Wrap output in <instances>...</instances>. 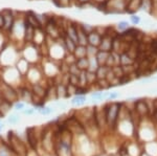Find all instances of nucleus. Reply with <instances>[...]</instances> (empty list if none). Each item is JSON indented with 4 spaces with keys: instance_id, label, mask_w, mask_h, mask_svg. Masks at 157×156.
<instances>
[{
    "instance_id": "f257e3e1",
    "label": "nucleus",
    "mask_w": 157,
    "mask_h": 156,
    "mask_svg": "<svg viewBox=\"0 0 157 156\" xmlns=\"http://www.w3.org/2000/svg\"><path fill=\"white\" fill-rule=\"evenodd\" d=\"M121 104L120 103H110L107 106L104 108V112H105V117L106 122L109 125H114L115 122L118 119V115H120Z\"/></svg>"
},
{
    "instance_id": "f03ea898",
    "label": "nucleus",
    "mask_w": 157,
    "mask_h": 156,
    "mask_svg": "<svg viewBox=\"0 0 157 156\" xmlns=\"http://www.w3.org/2000/svg\"><path fill=\"white\" fill-rule=\"evenodd\" d=\"M2 14H3L4 17V25H3V29L2 31L10 32L13 27V25L15 23V20H16V17L15 15L13 14L12 10H4V11H1Z\"/></svg>"
},
{
    "instance_id": "7ed1b4c3",
    "label": "nucleus",
    "mask_w": 157,
    "mask_h": 156,
    "mask_svg": "<svg viewBox=\"0 0 157 156\" xmlns=\"http://www.w3.org/2000/svg\"><path fill=\"white\" fill-rule=\"evenodd\" d=\"M112 42H113V37L109 36L107 34L103 35L100 45H98V49L104 50V51H111L112 50Z\"/></svg>"
},
{
    "instance_id": "20e7f679",
    "label": "nucleus",
    "mask_w": 157,
    "mask_h": 156,
    "mask_svg": "<svg viewBox=\"0 0 157 156\" xmlns=\"http://www.w3.org/2000/svg\"><path fill=\"white\" fill-rule=\"evenodd\" d=\"M101 39H102V35H101L98 32L95 31V29L87 35L88 44L93 45V46L98 47V45H100V42H101Z\"/></svg>"
},
{
    "instance_id": "39448f33",
    "label": "nucleus",
    "mask_w": 157,
    "mask_h": 156,
    "mask_svg": "<svg viewBox=\"0 0 157 156\" xmlns=\"http://www.w3.org/2000/svg\"><path fill=\"white\" fill-rule=\"evenodd\" d=\"M140 6H141V0H129L127 3H126L125 12L132 15L137 10L140 9Z\"/></svg>"
},
{
    "instance_id": "423d86ee",
    "label": "nucleus",
    "mask_w": 157,
    "mask_h": 156,
    "mask_svg": "<svg viewBox=\"0 0 157 156\" xmlns=\"http://www.w3.org/2000/svg\"><path fill=\"white\" fill-rule=\"evenodd\" d=\"M24 21H25V20H24ZM34 32H35V27H33L32 25L26 23V21H25L23 40L26 42V43H33V39H34Z\"/></svg>"
},
{
    "instance_id": "0eeeda50",
    "label": "nucleus",
    "mask_w": 157,
    "mask_h": 156,
    "mask_svg": "<svg viewBox=\"0 0 157 156\" xmlns=\"http://www.w3.org/2000/svg\"><path fill=\"white\" fill-rule=\"evenodd\" d=\"M62 39H63V45H64V48L66 50V52L67 54H72L78 44L75 42H73L71 39H69L68 37L65 36V35L63 36Z\"/></svg>"
},
{
    "instance_id": "6e6552de",
    "label": "nucleus",
    "mask_w": 157,
    "mask_h": 156,
    "mask_svg": "<svg viewBox=\"0 0 157 156\" xmlns=\"http://www.w3.org/2000/svg\"><path fill=\"white\" fill-rule=\"evenodd\" d=\"M135 109L140 115L148 114V112L150 111V109H149L148 105H147V103L145 102V101H138V102H136Z\"/></svg>"
},
{
    "instance_id": "1a4fd4ad",
    "label": "nucleus",
    "mask_w": 157,
    "mask_h": 156,
    "mask_svg": "<svg viewBox=\"0 0 157 156\" xmlns=\"http://www.w3.org/2000/svg\"><path fill=\"white\" fill-rule=\"evenodd\" d=\"M75 64L77 65V67L80 70H87L88 69V65H89V60H88V57L75 59Z\"/></svg>"
},
{
    "instance_id": "9d476101",
    "label": "nucleus",
    "mask_w": 157,
    "mask_h": 156,
    "mask_svg": "<svg viewBox=\"0 0 157 156\" xmlns=\"http://www.w3.org/2000/svg\"><path fill=\"white\" fill-rule=\"evenodd\" d=\"M75 59H80V58L87 57V52H86V46L84 45H77L75 51L72 52Z\"/></svg>"
},
{
    "instance_id": "9b49d317",
    "label": "nucleus",
    "mask_w": 157,
    "mask_h": 156,
    "mask_svg": "<svg viewBox=\"0 0 157 156\" xmlns=\"http://www.w3.org/2000/svg\"><path fill=\"white\" fill-rule=\"evenodd\" d=\"M109 52L110 51H104V50L98 49L97 56H95V59H97L98 65H105L106 64V61H107V59L109 57Z\"/></svg>"
},
{
    "instance_id": "f8f14e48",
    "label": "nucleus",
    "mask_w": 157,
    "mask_h": 156,
    "mask_svg": "<svg viewBox=\"0 0 157 156\" xmlns=\"http://www.w3.org/2000/svg\"><path fill=\"white\" fill-rule=\"evenodd\" d=\"M87 101V97L86 95H75L71 100H70V104L72 106H82L84 105Z\"/></svg>"
},
{
    "instance_id": "ddd939ff",
    "label": "nucleus",
    "mask_w": 157,
    "mask_h": 156,
    "mask_svg": "<svg viewBox=\"0 0 157 156\" xmlns=\"http://www.w3.org/2000/svg\"><path fill=\"white\" fill-rule=\"evenodd\" d=\"M72 0H52V4L59 9H67L71 6Z\"/></svg>"
},
{
    "instance_id": "4468645a",
    "label": "nucleus",
    "mask_w": 157,
    "mask_h": 156,
    "mask_svg": "<svg viewBox=\"0 0 157 156\" xmlns=\"http://www.w3.org/2000/svg\"><path fill=\"white\" fill-rule=\"evenodd\" d=\"M109 92L107 91H94L91 93V97L94 101H104L108 99Z\"/></svg>"
},
{
    "instance_id": "2eb2a0df",
    "label": "nucleus",
    "mask_w": 157,
    "mask_h": 156,
    "mask_svg": "<svg viewBox=\"0 0 157 156\" xmlns=\"http://www.w3.org/2000/svg\"><path fill=\"white\" fill-rule=\"evenodd\" d=\"M37 112L40 113L41 115H50L52 113H54L55 111V108L52 107V106H43V107H40V108H37Z\"/></svg>"
},
{
    "instance_id": "dca6fc26",
    "label": "nucleus",
    "mask_w": 157,
    "mask_h": 156,
    "mask_svg": "<svg viewBox=\"0 0 157 156\" xmlns=\"http://www.w3.org/2000/svg\"><path fill=\"white\" fill-rule=\"evenodd\" d=\"M134 60L131 58L127 52H121V65H132Z\"/></svg>"
},
{
    "instance_id": "f3484780",
    "label": "nucleus",
    "mask_w": 157,
    "mask_h": 156,
    "mask_svg": "<svg viewBox=\"0 0 157 156\" xmlns=\"http://www.w3.org/2000/svg\"><path fill=\"white\" fill-rule=\"evenodd\" d=\"M98 51V47L97 46H93V45L87 44L86 45V52H87V57L91 58V57H95L97 56Z\"/></svg>"
},
{
    "instance_id": "a211bd4d",
    "label": "nucleus",
    "mask_w": 157,
    "mask_h": 156,
    "mask_svg": "<svg viewBox=\"0 0 157 156\" xmlns=\"http://www.w3.org/2000/svg\"><path fill=\"white\" fill-rule=\"evenodd\" d=\"M88 60H89V65H88V71H93L95 72V70L98 69V67L100 66L98 65V63L97 61V59H95V57H91V58H88Z\"/></svg>"
},
{
    "instance_id": "6ab92c4d",
    "label": "nucleus",
    "mask_w": 157,
    "mask_h": 156,
    "mask_svg": "<svg viewBox=\"0 0 157 156\" xmlns=\"http://www.w3.org/2000/svg\"><path fill=\"white\" fill-rule=\"evenodd\" d=\"M129 27H130V24H129V22L126 21V20H121V21H120L117 24H116V29H117V31L121 32L127 31Z\"/></svg>"
},
{
    "instance_id": "aec40b11",
    "label": "nucleus",
    "mask_w": 157,
    "mask_h": 156,
    "mask_svg": "<svg viewBox=\"0 0 157 156\" xmlns=\"http://www.w3.org/2000/svg\"><path fill=\"white\" fill-rule=\"evenodd\" d=\"M20 120V116L19 114H16V113H13L9 116V119H7V123L11 125H17L19 123Z\"/></svg>"
},
{
    "instance_id": "412c9836",
    "label": "nucleus",
    "mask_w": 157,
    "mask_h": 156,
    "mask_svg": "<svg viewBox=\"0 0 157 156\" xmlns=\"http://www.w3.org/2000/svg\"><path fill=\"white\" fill-rule=\"evenodd\" d=\"M88 91H89V89L86 88V86H77L75 95H86Z\"/></svg>"
},
{
    "instance_id": "4be33fe9",
    "label": "nucleus",
    "mask_w": 157,
    "mask_h": 156,
    "mask_svg": "<svg viewBox=\"0 0 157 156\" xmlns=\"http://www.w3.org/2000/svg\"><path fill=\"white\" fill-rule=\"evenodd\" d=\"M80 27L84 31L86 34H89V32H91L94 29V26L91 24H88V23H80Z\"/></svg>"
},
{
    "instance_id": "5701e85b",
    "label": "nucleus",
    "mask_w": 157,
    "mask_h": 156,
    "mask_svg": "<svg viewBox=\"0 0 157 156\" xmlns=\"http://www.w3.org/2000/svg\"><path fill=\"white\" fill-rule=\"evenodd\" d=\"M13 107H14L15 111H22V110H23L24 108H25V103L21 102V101H17Z\"/></svg>"
},
{
    "instance_id": "b1692460",
    "label": "nucleus",
    "mask_w": 157,
    "mask_h": 156,
    "mask_svg": "<svg viewBox=\"0 0 157 156\" xmlns=\"http://www.w3.org/2000/svg\"><path fill=\"white\" fill-rule=\"evenodd\" d=\"M130 22L134 25H138L140 23V17L138 15H135V14H132L130 16Z\"/></svg>"
},
{
    "instance_id": "393cba45",
    "label": "nucleus",
    "mask_w": 157,
    "mask_h": 156,
    "mask_svg": "<svg viewBox=\"0 0 157 156\" xmlns=\"http://www.w3.org/2000/svg\"><path fill=\"white\" fill-rule=\"evenodd\" d=\"M22 112H23V114L25 115H33L36 112V109H35V108H24V109L22 110Z\"/></svg>"
},
{
    "instance_id": "a878e982",
    "label": "nucleus",
    "mask_w": 157,
    "mask_h": 156,
    "mask_svg": "<svg viewBox=\"0 0 157 156\" xmlns=\"http://www.w3.org/2000/svg\"><path fill=\"white\" fill-rule=\"evenodd\" d=\"M120 97V93L117 91H113V92H109V95H108V99L109 101H114L115 99Z\"/></svg>"
},
{
    "instance_id": "bb28decb",
    "label": "nucleus",
    "mask_w": 157,
    "mask_h": 156,
    "mask_svg": "<svg viewBox=\"0 0 157 156\" xmlns=\"http://www.w3.org/2000/svg\"><path fill=\"white\" fill-rule=\"evenodd\" d=\"M3 25H4V17H3L2 12L0 11V31H2V29H3Z\"/></svg>"
},
{
    "instance_id": "cd10ccee",
    "label": "nucleus",
    "mask_w": 157,
    "mask_h": 156,
    "mask_svg": "<svg viewBox=\"0 0 157 156\" xmlns=\"http://www.w3.org/2000/svg\"><path fill=\"white\" fill-rule=\"evenodd\" d=\"M75 1H77V3H78L80 6H84V4L89 3L91 0H75Z\"/></svg>"
},
{
    "instance_id": "c85d7f7f",
    "label": "nucleus",
    "mask_w": 157,
    "mask_h": 156,
    "mask_svg": "<svg viewBox=\"0 0 157 156\" xmlns=\"http://www.w3.org/2000/svg\"><path fill=\"white\" fill-rule=\"evenodd\" d=\"M3 127H4V124L1 122V120H0V132L2 131V129H3Z\"/></svg>"
},
{
    "instance_id": "c756f323",
    "label": "nucleus",
    "mask_w": 157,
    "mask_h": 156,
    "mask_svg": "<svg viewBox=\"0 0 157 156\" xmlns=\"http://www.w3.org/2000/svg\"><path fill=\"white\" fill-rule=\"evenodd\" d=\"M1 117H2V114H1V113H0V119H1Z\"/></svg>"
},
{
    "instance_id": "7c9ffc66",
    "label": "nucleus",
    "mask_w": 157,
    "mask_h": 156,
    "mask_svg": "<svg viewBox=\"0 0 157 156\" xmlns=\"http://www.w3.org/2000/svg\"><path fill=\"white\" fill-rule=\"evenodd\" d=\"M98 1H100V2H101V1H103V0H98Z\"/></svg>"
}]
</instances>
